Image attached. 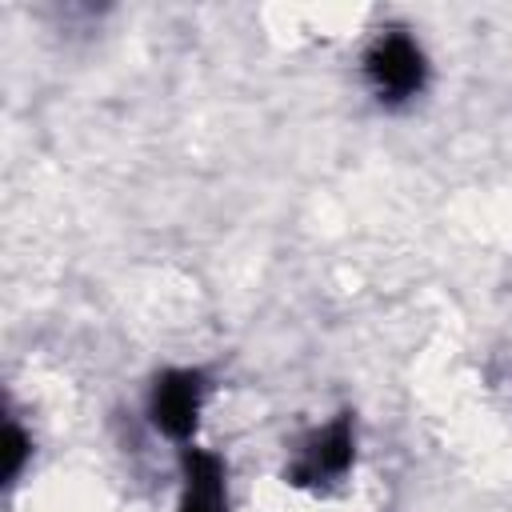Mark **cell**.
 I'll return each instance as SVG.
<instances>
[{
    "mask_svg": "<svg viewBox=\"0 0 512 512\" xmlns=\"http://www.w3.org/2000/svg\"><path fill=\"white\" fill-rule=\"evenodd\" d=\"M184 488L176 512H228V488H224V464L208 448H184L180 456Z\"/></svg>",
    "mask_w": 512,
    "mask_h": 512,
    "instance_id": "4",
    "label": "cell"
},
{
    "mask_svg": "<svg viewBox=\"0 0 512 512\" xmlns=\"http://www.w3.org/2000/svg\"><path fill=\"white\" fill-rule=\"evenodd\" d=\"M200 400H204V372H196V368H172V372L156 376L152 396H148V416H152V424L164 436L188 440L196 432Z\"/></svg>",
    "mask_w": 512,
    "mask_h": 512,
    "instance_id": "2",
    "label": "cell"
},
{
    "mask_svg": "<svg viewBox=\"0 0 512 512\" xmlns=\"http://www.w3.org/2000/svg\"><path fill=\"white\" fill-rule=\"evenodd\" d=\"M4 476L8 480H16L20 476V468H24V460H28V440H24V432L16 428V424H8V432H4Z\"/></svg>",
    "mask_w": 512,
    "mask_h": 512,
    "instance_id": "5",
    "label": "cell"
},
{
    "mask_svg": "<svg viewBox=\"0 0 512 512\" xmlns=\"http://www.w3.org/2000/svg\"><path fill=\"white\" fill-rule=\"evenodd\" d=\"M356 456V428H352V412H340L328 428H320L304 448L300 460L292 464V484H324L336 480L352 468Z\"/></svg>",
    "mask_w": 512,
    "mask_h": 512,
    "instance_id": "3",
    "label": "cell"
},
{
    "mask_svg": "<svg viewBox=\"0 0 512 512\" xmlns=\"http://www.w3.org/2000/svg\"><path fill=\"white\" fill-rule=\"evenodd\" d=\"M364 76L372 84V92L388 104H400V100H412L424 80H428V64H424V52L420 44L400 32V28H388L372 40V48L364 52Z\"/></svg>",
    "mask_w": 512,
    "mask_h": 512,
    "instance_id": "1",
    "label": "cell"
}]
</instances>
